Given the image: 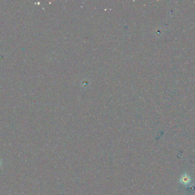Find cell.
<instances>
[{"mask_svg": "<svg viewBox=\"0 0 195 195\" xmlns=\"http://www.w3.org/2000/svg\"><path fill=\"white\" fill-rule=\"evenodd\" d=\"M190 181H191V179H190V176L186 173H184V175H183L180 178V179L179 180V182L185 185L190 184Z\"/></svg>", "mask_w": 195, "mask_h": 195, "instance_id": "cell-1", "label": "cell"}]
</instances>
